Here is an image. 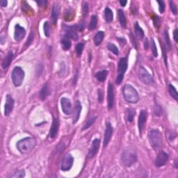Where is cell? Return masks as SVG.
<instances>
[{"label": "cell", "mask_w": 178, "mask_h": 178, "mask_svg": "<svg viewBox=\"0 0 178 178\" xmlns=\"http://www.w3.org/2000/svg\"><path fill=\"white\" fill-rule=\"evenodd\" d=\"M60 6L58 4H54L52 9V13H51V20L53 24L56 25L58 21L59 14H60Z\"/></svg>", "instance_id": "obj_19"}, {"label": "cell", "mask_w": 178, "mask_h": 178, "mask_svg": "<svg viewBox=\"0 0 178 178\" xmlns=\"http://www.w3.org/2000/svg\"><path fill=\"white\" fill-rule=\"evenodd\" d=\"M169 4H170V7H171L172 13H173L174 15H177V7H176L175 4L174 3V1H170Z\"/></svg>", "instance_id": "obj_44"}, {"label": "cell", "mask_w": 178, "mask_h": 178, "mask_svg": "<svg viewBox=\"0 0 178 178\" xmlns=\"http://www.w3.org/2000/svg\"><path fill=\"white\" fill-rule=\"evenodd\" d=\"M137 161V155L134 149L128 148L123 150L121 155L122 165L125 168L132 166Z\"/></svg>", "instance_id": "obj_2"}, {"label": "cell", "mask_w": 178, "mask_h": 178, "mask_svg": "<svg viewBox=\"0 0 178 178\" xmlns=\"http://www.w3.org/2000/svg\"><path fill=\"white\" fill-rule=\"evenodd\" d=\"M8 1H6V0H2V1H1V2H0V4H1V7H6L7 6Z\"/></svg>", "instance_id": "obj_51"}, {"label": "cell", "mask_w": 178, "mask_h": 178, "mask_svg": "<svg viewBox=\"0 0 178 178\" xmlns=\"http://www.w3.org/2000/svg\"><path fill=\"white\" fill-rule=\"evenodd\" d=\"M136 111L134 109H129L127 110V120L129 122H132L134 120Z\"/></svg>", "instance_id": "obj_35"}, {"label": "cell", "mask_w": 178, "mask_h": 178, "mask_svg": "<svg viewBox=\"0 0 178 178\" xmlns=\"http://www.w3.org/2000/svg\"><path fill=\"white\" fill-rule=\"evenodd\" d=\"M24 72L23 69L20 66H16L12 71L11 78L14 86L16 87L20 86L23 82L24 78Z\"/></svg>", "instance_id": "obj_6"}, {"label": "cell", "mask_w": 178, "mask_h": 178, "mask_svg": "<svg viewBox=\"0 0 178 178\" xmlns=\"http://www.w3.org/2000/svg\"><path fill=\"white\" fill-rule=\"evenodd\" d=\"M81 109H82V106L80 102L77 101L75 103V114H74V117H73V123H76L79 119L80 117V114L81 111Z\"/></svg>", "instance_id": "obj_20"}, {"label": "cell", "mask_w": 178, "mask_h": 178, "mask_svg": "<svg viewBox=\"0 0 178 178\" xmlns=\"http://www.w3.org/2000/svg\"><path fill=\"white\" fill-rule=\"evenodd\" d=\"M36 3H37V4L38 5V7L45 8L46 7L47 4H48V1H46V0H40V1H36Z\"/></svg>", "instance_id": "obj_47"}, {"label": "cell", "mask_w": 178, "mask_h": 178, "mask_svg": "<svg viewBox=\"0 0 178 178\" xmlns=\"http://www.w3.org/2000/svg\"><path fill=\"white\" fill-rule=\"evenodd\" d=\"M104 38V33L102 31H98L97 34L95 35L93 38V42L95 46H99L100 44L102 43V42L103 41Z\"/></svg>", "instance_id": "obj_23"}, {"label": "cell", "mask_w": 178, "mask_h": 178, "mask_svg": "<svg viewBox=\"0 0 178 178\" xmlns=\"http://www.w3.org/2000/svg\"><path fill=\"white\" fill-rule=\"evenodd\" d=\"M104 19L107 23H111L114 20L113 11L108 7L104 9Z\"/></svg>", "instance_id": "obj_24"}, {"label": "cell", "mask_w": 178, "mask_h": 178, "mask_svg": "<svg viewBox=\"0 0 178 178\" xmlns=\"http://www.w3.org/2000/svg\"><path fill=\"white\" fill-rule=\"evenodd\" d=\"M107 103L108 109H111L114 104V86L111 83H109L107 90Z\"/></svg>", "instance_id": "obj_15"}, {"label": "cell", "mask_w": 178, "mask_h": 178, "mask_svg": "<svg viewBox=\"0 0 178 178\" xmlns=\"http://www.w3.org/2000/svg\"><path fill=\"white\" fill-rule=\"evenodd\" d=\"M128 67V61L127 57L121 58L120 59L118 66V75L116 77V84L120 85L123 80L125 73L127 70Z\"/></svg>", "instance_id": "obj_5"}, {"label": "cell", "mask_w": 178, "mask_h": 178, "mask_svg": "<svg viewBox=\"0 0 178 178\" xmlns=\"http://www.w3.org/2000/svg\"><path fill=\"white\" fill-rule=\"evenodd\" d=\"M177 159H175V168H177Z\"/></svg>", "instance_id": "obj_54"}, {"label": "cell", "mask_w": 178, "mask_h": 178, "mask_svg": "<svg viewBox=\"0 0 178 178\" xmlns=\"http://www.w3.org/2000/svg\"><path fill=\"white\" fill-rule=\"evenodd\" d=\"M157 3L159 4V13H163L165 11V4L163 1H157Z\"/></svg>", "instance_id": "obj_46"}, {"label": "cell", "mask_w": 178, "mask_h": 178, "mask_svg": "<svg viewBox=\"0 0 178 178\" xmlns=\"http://www.w3.org/2000/svg\"><path fill=\"white\" fill-rule=\"evenodd\" d=\"M122 93L127 102L132 104L137 103L139 101V95L138 92L132 86L126 84L122 89Z\"/></svg>", "instance_id": "obj_3"}, {"label": "cell", "mask_w": 178, "mask_h": 178, "mask_svg": "<svg viewBox=\"0 0 178 178\" xmlns=\"http://www.w3.org/2000/svg\"><path fill=\"white\" fill-rule=\"evenodd\" d=\"M149 142L155 150H159L162 145V136L160 132L157 130H150L148 133Z\"/></svg>", "instance_id": "obj_4"}, {"label": "cell", "mask_w": 178, "mask_h": 178, "mask_svg": "<svg viewBox=\"0 0 178 178\" xmlns=\"http://www.w3.org/2000/svg\"><path fill=\"white\" fill-rule=\"evenodd\" d=\"M108 75V71L107 70H101L97 72L95 74V77L100 82H103L106 80V77Z\"/></svg>", "instance_id": "obj_26"}, {"label": "cell", "mask_w": 178, "mask_h": 178, "mask_svg": "<svg viewBox=\"0 0 178 178\" xmlns=\"http://www.w3.org/2000/svg\"><path fill=\"white\" fill-rule=\"evenodd\" d=\"M107 48L110 52H113L115 55H118L119 54V51L117 47L113 43H108L107 45Z\"/></svg>", "instance_id": "obj_38"}, {"label": "cell", "mask_w": 178, "mask_h": 178, "mask_svg": "<svg viewBox=\"0 0 178 178\" xmlns=\"http://www.w3.org/2000/svg\"><path fill=\"white\" fill-rule=\"evenodd\" d=\"M130 36H131V40H132V43L134 44L133 45H134L135 48H137V42H136V39H135L134 36H133L132 34H131Z\"/></svg>", "instance_id": "obj_49"}, {"label": "cell", "mask_w": 178, "mask_h": 178, "mask_svg": "<svg viewBox=\"0 0 178 178\" xmlns=\"http://www.w3.org/2000/svg\"><path fill=\"white\" fill-rule=\"evenodd\" d=\"M134 30L135 34L136 35V37L139 39H143L144 38V31L142 29V28L139 26L138 22H136L134 24Z\"/></svg>", "instance_id": "obj_25"}, {"label": "cell", "mask_w": 178, "mask_h": 178, "mask_svg": "<svg viewBox=\"0 0 178 178\" xmlns=\"http://www.w3.org/2000/svg\"><path fill=\"white\" fill-rule=\"evenodd\" d=\"M13 59V53L12 51H9L8 52V54L6 57L2 61V64H1V66H2L3 69H7L9 67V65H11V63L12 62V60Z\"/></svg>", "instance_id": "obj_21"}, {"label": "cell", "mask_w": 178, "mask_h": 178, "mask_svg": "<svg viewBox=\"0 0 178 178\" xmlns=\"http://www.w3.org/2000/svg\"><path fill=\"white\" fill-rule=\"evenodd\" d=\"M164 38H165V42H166V45H165L166 48L167 50H171V42L169 38L168 32V31L166 29L164 31Z\"/></svg>", "instance_id": "obj_34"}, {"label": "cell", "mask_w": 178, "mask_h": 178, "mask_svg": "<svg viewBox=\"0 0 178 178\" xmlns=\"http://www.w3.org/2000/svg\"><path fill=\"white\" fill-rule=\"evenodd\" d=\"M79 30V26L77 24L75 25H64L63 31H64V38L67 39H73L76 40L79 38V35L77 31Z\"/></svg>", "instance_id": "obj_8"}, {"label": "cell", "mask_w": 178, "mask_h": 178, "mask_svg": "<svg viewBox=\"0 0 178 178\" xmlns=\"http://www.w3.org/2000/svg\"><path fill=\"white\" fill-rule=\"evenodd\" d=\"M154 113L155 115L157 116H160L161 114H162V109L160 106V105L156 104L155 106V109H154Z\"/></svg>", "instance_id": "obj_43"}, {"label": "cell", "mask_w": 178, "mask_h": 178, "mask_svg": "<svg viewBox=\"0 0 178 178\" xmlns=\"http://www.w3.org/2000/svg\"><path fill=\"white\" fill-rule=\"evenodd\" d=\"M151 49H152V54L153 56H154V57H156L158 56V52H157V46H156V44H155V40L152 39L151 40Z\"/></svg>", "instance_id": "obj_39"}, {"label": "cell", "mask_w": 178, "mask_h": 178, "mask_svg": "<svg viewBox=\"0 0 178 178\" xmlns=\"http://www.w3.org/2000/svg\"><path fill=\"white\" fill-rule=\"evenodd\" d=\"M169 155L168 153L163 152V151H161L157 155V156L155 159V165L156 166V167L159 168L161 166H163L166 164L167 161H168Z\"/></svg>", "instance_id": "obj_10"}, {"label": "cell", "mask_w": 178, "mask_h": 178, "mask_svg": "<svg viewBox=\"0 0 178 178\" xmlns=\"http://www.w3.org/2000/svg\"><path fill=\"white\" fill-rule=\"evenodd\" d=\"M100 139L98 138H95L94 139L92 142V145L91 148L89 151V153H88V157L89 158H93L97 154L98 150H99L100 148Z\"/></svg>", "instance_id": "obj_16"}, {"label": "cell", "mask_w": 178, "mask_h": 178, "mask_svg": "<svg viewBox=\"0 0 178 178\" xmlns=\"http://www.w3.org/2000/svg\"><path fill=\"white\" fill-rule=\"evenodd\" d=\"M43 29H44V34L45 35L46 37H50L51 33H52V29H51V26L48 22H45L44 23Z\"/></svg>", "instance_id": "obj_33"}, {"label": "cell", "mask_w": 178, "mask_h": 178, "mask_svg": "<svg viewBox=\"0 0 178 178\" xmlns=\"http://www.w3.org/2000/svg\"><path fill=\"white\" fill-rule=\"evenodd\" d=\"M118 19H119L120 25H121L122 28L125 29L126 27V18L123 11L121 9L118 10Z\"/></svg>", "instance_id": "obj_27"}, {"label": "cell", "mask_w": 178, "mask_h": 178, "mask_svg": "<svg viewBox=\"0 0 178 178\" xmlns=\"http://www.w3.org/2000/svg\"><path fill=\"white\" fill-rule=\"evenodd\" d=\"M152 19L153 23H154V25L155 27H156L157 29H159V27H160V26L161 24V21L160 18H159L158 15H152Z\"/></svg>", "instance_id": "obj_37"}, {"label": "cell", "mask_w": 178, "mask_h": 178, "mask_svg": "<svg viewBox=\"0 0 178 178\" xmlns=\"http://www.w3.org/2000/svg\"><path fill=\"white\" fill-rule=\"evenodd\" d=\"M138 76L141 82L144 83V84L152 85L155 83L154 79H153L152 75L143 66H140L138 67Z\"/></svg>", "instance_id": "obj_7"}, {"label": "cell", "mask_w": 178, "mask_h": 178, "mask_svg": "<svg viewBox=\"0 0 178 178\" xmlns=\"http://www.w3.org/2000/svg\"><path fill=\"white\" fill-rule=\"evenodd\" d=\"M24 176H25V172H24V170H20V171L15 172L13 175L11 176V177L22 178V177H24Z\"/></svg>", "instance_id": "obj_41"}, {"label": "cell", "mask_w": 178, "mask_h": 178, "mask_svg": "<svg viewBox=\"0 0 178 178\" xmlns=\"http://www.w3.org/2000/svg\"><path fill=\"white\" fill-rule=\"evenodd\" d=\"M84 48V43L79 42V43L76 45V47H75V51H76V54L77 55V56L80 57L81 56Z\"/></svg>", "instance_id": "obj_36"}, {"label": "cell", "mask_w": 178, "mask_h": 178, "mask_svg": "<svg viewBox=\"0 0 178 178\" xmlns=\"http://www.w3.org/2000/svg\"><path fill=\"white\" fill-rule=\"evenodd\" d=\"M114 129L112 127L111 124L109 122H106V130L105 133H104V141H103V148H106L107 146V145L109 144V143L111 141V138L112 136H113Z\"/></svg>", "instance_id": "obj_11"}, {"label": "cell", "mask_w": 178, "mask_h": 178, "mask_svg": "<svg viewBox=\"0 0 178 178\" xmlns=\"http://www.w3.org/2000/svg\"><path fill=\"white\" fill-rule=\"evenodd\" d=\"M97 22H98L97 16L96 15H92V17L91 18V21H90V23L89 25V30L93 31L95 29L96 26L97 25Z\"/></svg>", "instance_id": "obj_29"}, {"label": "cell", "mask_w": 178, "mask_h": 178, "mask_svg": "<svg viewBox=\"0 0 178 178\" xmlns=\"http://www.w3.org/2000/svg\"><path fill=\"white\" fill-rule=\"evenodd\" d=\"M148 47H149V43H148V39H147V38H145V41H144V48L146 49V50H147V49L148 48Z\"/></svg>", "instance_id": "obj_52"}, {"label": "cell", "mask_w": 178, "mask_h": 178, "mask_svg": "<svg viewBox=\"0 0 178 178\" xmlns=\"http://www.w3.org/2000/svg\"><path fill=\"white\" fill-rule=\"evenodd\" d=\"M159 43H160V46L161 48V52H162L163 54V61H164L165 65L168 66V61H167V49L166 48L164 43L162 41H161L160 38H159Z\"/></svg>", "instance_id": "obj_30"}, {"label": "cell", "mask_w": 178, "mask_h": 178, "mask_svg": "<svg viewBox=\"0 0 178 178\" xmlns=\"http://www.w3.org/2000/svg\"><path fill=\"white\" fill-rule=\"evenodd\" d=\"M117 39H118V41H119L120 45H121V46H124L126 44V42H127L126 40L124 38H118Z\"/></svg>", "instance_id": "obj_48"}, {"label": "cell", "mask_w": 178, "mask_h": 178, "mask_svg": "<svg viewBox=\"0 0 178 178\" xmlns=\"http://www.w3.org/2000/svg\"><path fill=\"white\" fill-rule=\"evenodd\" d=\"M119 3H120V4L122 6V7H124L126 6L127 3V1H122V0H120V1H119Z\"/></svg>", "instance_id": "obj_53"}, {"label": "cell", "mask_w": 178, "mask_h": 178, "mask_svg": "<svg viewBox=\"0 0 178 178\" xmlns=\"http://www.w3.org/2000/svg\"><path fill=\"white\" fill-rule=\"evenodd\" d=\"M173 38L175 42H177V29H175L173 31Z\"/></svg>", "instance_id": "obj_50"}, {"label": "cell", "mask_w": 178, "mask_h": 178, "mask_svg": "<svg viewBox=\"0 0 178 178\" xmlns=\"http://www.w3.org/2000/svg\"><path fill=\"white\" fill-rule=\"evenodd\" d=\"M97 116H91V118H89V120H88V121L86 122V124L84 125V126H83L82 129H81V130H86L89 129V127H91L94 124V122L96 121V120H97Z\"/></svg>", "instance_id": "obj_28"}, {"label": "cell", "mask_w": 178, "mask_h": 178, "mask_svg": "<svg viewBox=\"0 0 178 178\" xmlns=\"http://www.w3.org/2000/svg\"><path fill=\"white\" fill-rule=\"evenodd\" d=\"M61 46L64 50H68L71 47V41L66 38H63L61 41Z\"/></svg>", "instance_id": "obj_32"}, {"label": "cell", "mask_w": 178, "mask_h": 178, "mask_svg": "<svg viewBox=\"0 0 178 178\" xmlns=\"http://www.w3.org/2000/svg\"><path fill=\"white\" fill-rule=\"evenodd\" d=\"M61 106L63 113L65 115H70L73 111V106L68 98L62 97L61 99Z\"/></svg>", "instance_id": "obj_12"}, {"label": "cell", "mask_w": 178, "mask_h": 178, "mask_svg": "<svg viewBox=\"0 0 178 178\" xmlns=\"http://www.w3.org/2000/svg\"><path fill=\"white\" fill-rule=\"evenodd\" d=\"M168 92L172 97L174 98L176 101H178V93L174 86L172 84L168 85Z\"/></svg>", "instance_id": "obj_31"}, {"label": "cell", "mask_w": 178, "mask_h": 178, "mask_svg": "<svg viewBox=\"0 0 178 178\" xmlns=\"http://www.w3.org/2000/svg\"><path fill=\"white\" fill-rule=\"evenodd\" d=\"M26 34V31L24 27H22L20 24H16L14 32V38L16 41H20L22 38H24Z\"/></svg>", "instance_id": "obj_18"}, {"label": "cell", "mask_w": 178, "mask_h": 178, "mask_svg": "<svg viewBox=\"0 0 178 178\" xmlns=\"http://www.w3.org/2000/svg\"><path fill=\"white\" fill-rule=\"evenodd\" d=\"M59 130V121L56 118H53L52 124L51 126L50 133H49V136L51 138H56L57 134H58Z\"/></svg>", "instance_id": "obj_17"}, {"label": "cell", "mask_w": 178, "mask_h": 178, "mask_svg": "<svg viewBox=\"0 0 178 178\" xmlns=\"http://www.w3.org/2000/svg\"><path fill=\"white\" fill-rule=\"evenodd\" d=\"M34 33L33 31H31L30 32L29 34V38H28V40H26V43H25V47L26 48H27V47H29L31 45V43L33 42V40H34Z\"/></svg>", "instance_id": "obj_42"}, {"label": "cell", "mask_w": 178, "mask_h": 178, "mask_svg": "<svg viewBox=\"0 0 178 178\" xmlns=\"http://www.w3.org/2000/svg\"><path fill=\"white\" fill-rule=\"evenodd\" d=\"M97 94H98V102L99 103H102L104 100V92L102 89H99L97 91Z\"/></svg>", "instance_id": "obj_45"}, {"label": "cell", "mask_w": 178, "mask_h": 178, "mask_svg": "<svg viewBox=\"0 0 178 178\" xmlns=\"http://www.w3.org/2000/svg\"><path fill=\"white\" fill-rule=\"evenodd\" d=\"M73 162H74L73 157L70 154H67L63 157L61 164V169L63 171H68L72 168Z\"/></svg>", "instance_id": "obj_9"}, {"label": "cell", "mask_w": 178, "mask_h": 178, "mask_svg": "<svg viewBox=\"0 0 178 178\" xmlns=\"http://www.w3.org/2000/svg\"><path fill=\"white\" fill-rule=\"evenodd\" d=\"M36 146V139L34 137H26L20 140L16 144L18 150L22 154L30 152Z\"/></svg>", "instance_id": "obj_1"}, {"label": "cell", "mask_w": 178, "mask_h": 178, "mask_svg": "<svg viewBox=\"0 0 178 178\" xmlns=\"http://www.w3.org/2000/svg\"><path fill=\"white\" fill-rule=\"evenodd\" d=\"M50 93H51V91L50 87H49L48 84H45L43 86V87L42 88L41 90H40L39 93L40 98L42 100H45L49 95H50Z\"/></svg>", "instance_id": "obj_22"}, {"label": "cell", "mask_w": 178, "mask_h": 178, "mask_svg": "<svg viewBox=\"0 0 178 178\" xmlns=\"http://www.w3.org/2000/svg\"><path fill=\"white\" fill-rule=\"evenodd\" d=\"M147 118H148V113H147V111L146 110H141L138 119V127L139 134H142L143 130H144Z\"/></svg>", "instance_id": "obj_14"}, {"label": "cell", "mask_w": 178, "mask_h": 178, "mask_svg": "<svg viewBox=\"0 0 178 178\" xmlns=\"http://www.w3.org/2000/svg\"><path fill=\"white\" fill-rule=\"evenodd\" d=\"M14 104H15V101H14L13 98L12 97V96L9 94H8L6 97V103L4 106V115L6 116H9L14 108Z\"/></svg>", "instance_id": "obj_13"}, {"label": "cell", "mask_w": 178, "mask_h": 178, "mask_svg": "<svg viewBox=\"0 0 178 178\" xmlns=\"http://www.w3.org/2000/svg\"><path fill=\"white\" fill-rule=\"evenodd\" d=\"M89 4L87 2H84L82 4V15L83 18H86L89 13Z\"/></svg>", "instance_id": "obj_40"}]
</instances>
